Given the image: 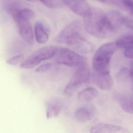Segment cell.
I'll list each match as a JSON object with an SVG mask.
<instances>
[{"label":"cell","mask_w":133,"mask_h":133,"mask_svg":"<svg viewBox=\"0 0 133 133\" xmlns=\"http://www.w3.org/2000/svg\"><path fill=\"white\" fill-rule=\"evenodd\" d=\"M83 18L85 30L95 37L109 38L115 31L107 14L99 8L91 7L90 11Z\"/></svg>","instance_id":"obj_1"},{"label":"cell","mask_w":133,"mask_h":133,"mask_svg":"<svg viewBox=\"0 0 133 133\" xmlns=\"http://www.w3.org/2000/svg\"><path fill=\"white\" fill-rule=\"evenodd\" d=\"M117 49L114 42L106 43L98 48L92 59L95 71L102 74L110 73L111 59Z\"/></svg>","instance_id":"obj_2"},{"label":"cell","mask_w":133,"mask_h":133,"mask_svg":"<svg viewBox=\"0 0 133 133\" xmlns=\"http://www.w3.org/2000/svg\"><path fill=\"white\" fill-rule=\"evenodd\" d=\"M90 70L86 64L80 66L73 75L64 89V94L66 96H72L83 85L90 80Z\"/></svg>","instance_id":"obj_3"},{"label":"cell","mask_w":133,"mask_h":133,"mask_svg":"<svg viewBox=\"0 0 133 133\" xmlns=\"http://www.w3.org/2000/svg\"><path fill=\"white\" fill-rule=\"evenodd\" d=\"M58 48L54 46H45L33 53L26 59L24 60L20 65L22 69H29L33 68L42 61L49 59L54 56Z\"/></svg>","instance_id":"obj_4"},{"label":"cell","mask_w":133,"mask_h":133,"mask_svg":"<svg viewBox=\"0 0 133 133\" xmlns=\"http://www.w3.org/2000/svg\"><path fill=\"white\" fill-rule=\"evenodd\" d=\"M54 56L57 63L69 66H80L87 62L86 58L67 48H58Z\"/></svg>","instance_id":"obj_5"},{"label":"cell","mask_w":133,"mask_h":133,"mask_svg":"<svg viewBox=\"0 0 133 133\" xmlns=\"http://www.w3.org/2000/svg\"><path fill=\"white\" fill-rule=\"evenodd\" d=\"M78 21H75L68 25L54 39L55 42L67 44L75 37L81 35L82 26Z\"/></svg>","instance_id":"obj_6"},{"label":"cell","mask_w":133,"mask_h":133,"mask_svg":"<svg viewBox=\"0 0 133 133\" xmlns=\"http://www.w3.org/2000/svg\"><path fill=\"white\" fill-rule=\"evenodd\" d=\"M68 45L71 46L76 52L86 54L91 53L95 50V46L79 35L71 39Z\"/></svg>","instance_id":"obj_7"},{"label":"cell","mask_w":133,"mask_h":133,"mask_svg":"<svg viewBox=\"0 0 133 133\" xmlns=\"http://www.w3.org/2000/svg\"><path fill=\"white\" fill-rule=\"evenodd\" d=\"M30 21L29 19L18 18L15 21L17 25L20 35L23 39L28 43L32 44L34 42V36Z\"/></svg>","instance_id":"obj_8"},{"label":"cell","mask_w":133,"mask_h":133,"mask_svg":"<svg viewBox=\"0 0 133 133\" xmlns=\"http://www.w3.org/2000/svg\"><path fill=\"white\" fill-rule=\"evenodd\" d=\"M64 3L72 12L83 17L88 14L91 9L85 0H64Z\"/></svg>","instance_id":"obj_9"},{"label":"cell","mask_w":133,"mask_h":133,"mask_svg":"<svg viewBox=\"0 0 133 133\" xmlns=\"http://www.w3.org/2000/svg\"><path fill=\"white\" fill-rule=\"evenodd\" d=\"M94 83L100 89L110 90L113 85V81L110 73L102 74L95 71L93 74Z\"/></svg>","instance_id":"obj_10"},{"label":"cell","mask_w":133,"mask_h":133,"mask_svg":"<svg viewBox=\"0 0 133 133\" xmlns=\"http://www.w3.org/2000/svg\"><path fill=\"white\" fill-rule=\"evenodd\" d=\"M90 132L92 133H129V131L125 128L118 125L99 123L92 127L90 129Z\"/></svg>","instance_id":"obj_11"},{"label":"cell","mask_w":133,"mask_h":133,"mask_svg":"<svg viewBox=\"0 0 133 133\" xmlns=\"http://www.w3.org/2000/svg\"><path fill=\"white\" fill-rule=\"evenodd\" d=\"M46 118L51 119L56 117L59 113L61 105L57 101L54 99L49 100L45 103Z\"/></svg>","instance_id":"obj_12"},{"label":"cell","mask_w":133,"mask_h":133,"mask_svg":"<svg viewBox=\"0 0 133 133\" xmlns=\"http://www.w3.org/2000/svg\"><path fill=\"white\" fill-rule=\"evenodd\" d=\"M35 33L36 39L38 43L44 44L48 41L49 35L40 22H37L35 25Z\"/></svg>","instance_id":"obj_13"},{"label":"cell","mask_w":133,"mask_h":133,"mask_svg":"<svg viewBox=\"0 0 133 133\" xmlns=\"http://www.w3.org/2000/svg\"><path fill=\"white\" fill-rule=\"evenodd\" d=\"M98 95V91L92 87L87 88L81 91L78 96V98L82 102H89L96 98Z\"/></svg>","instance_id":"obj_14"},{"label":"cell","mask_w":133,"mask_h":133,"mask_svg":"<svg viewBox=\"0 0 133 133\" xmlns=\"http://www.w3.org/2000/svg\"><path fill=\"white\" fill-rule=\"evenodd\" d=\"M119 103L121 108L125 112L129 114L133 113L132 95H124L119 99Z\"/></svg>","instance_id":"obj_15"},{"label":"cell","mask_w":133,"mask_h":133,"mask_svg":"<svg viewBox=\"0 0 133 133\" xmlns=\"http://www.w3.org/2000/svg\"><path fill=\"white\" fill-rule=\"evenodd\" d=\"M117 80L121 81H125L130 79L132 82L133 80V63L131 64L130 69L126 68H122L117 75Z\"/></svg>","instance_id":"obj_16"},{"label":"cell","mask_w":133,"mask_h":133,"mask_svg":"<svg viewBox=\"0 0 133 133\" xmlns=\"http://www.w3.org/2000/svg\"><path fill=\"white\" fill-rule=\"evenodd\" d=\"M75 117L78 121L85 123L91 119V114L87 108H81L75 112Z\"/></svg>","instance_id":"obj_17"},{"label":"cell","mask_w":133,"mask_h":133,"mask_svg":"<svg viewBox=\"0 0 133 133\" xmlns=\"http://www.w3.org/2000/svg\"><path fill=\"white\" fill-rule=\"evenodd\" d=\"M116 44L117 48H123L124 50L133 48V37L128 36L122 37L116 42Z\"/></svg>","instance_id":"obj_18"},{"label":"cell","mask_w":133,"mask_h":133,"mask_svg":"<svg viewBox=\"0 0 133 133\" xmlns=\"http://www.w3.org/2000/svg\"><path fill=\"white\" fill-rule=\"evenodd\" d=\"M34 16L35 14L32 10L28 8H24L22 10H20L17 16L14 19L15 21L17 18H22L31 20L34 17Z\"/></svg>","instance_id":"obj_19"},{"label":"cell","mask_w":133,"mask_h":133,"mask_svg":"<svg viewBox=\"0 0 133 133\" xmlns=\"http://www.w3.org/2000/svg\"><path fill=\"white\" fill-rule=\"evenodd\" d=\"M39 1L44 6L50 9H58L62 7L63 6V4L60 0H39Z\"/></svg>","instance_id":"obj_20"},{"label":"cell","mask_w":133,"mask_h":133,"mask_svg":"<svg viewBox=\"0 0 133 133\" xmlns=\"http://www.w3.org/2000/svg\"><path fill=\"white\" fill-rule=\"evenodd\" d=\"M25 59V56L24 54H20L13 57L8 60L6 63L11 66H16L21 62H22Z\"/></svg>","instance_id":"obj_21"},{"label":"cell","mask_w":133,"mask_h":133,"mask_svg":"<svg viewBox=\"0 0 133 133\" xmlns=\"http://www.w3.org/2000/svg\"><path fill=\"white\" fill-rule=\"evenodd\" d=\"M123 8L127 9L132 15L133 13V0H120Z\"/></svg>","instance_id":"obj_22"},{"label":"cell","mask_w":133,"mask_h":133,"mask_svg":"<svg viewBox=\"0 0 133 133\" xmlns=\"http://www.w3.org/2000/svg\"><path fill=\"white\" fill-rule=\"evenodd\" d=\"M123 25L127 28L132 29H133V20L130 17H124L123 19Z\"/></svg>","instance_id":"obj_23"},{"label":"cell","mask_w":133,"mask_h":133,"mask_svg":"<svg viewBox=\"0 0 133 133\" xmlns=\"http://www.w3.org/2000/svg\"><path fill=\"white\" fill-rule=\"evenodd\" d=\"M52 66V64L50 63H48L43 64L36 69L35 72L38 73L45 72L49 70L51 68Z\"/></svg>","instance_id":"obj_24"},{"label":"cell","mask_w":133,"mask_h":133,"mask_svg":"<svg viewBox=\"0 0 133 133\" xmlns=\"http://www.w3.org/2000/svg\"><path fill=\"white\" fill-rule=\"evenodd\" d=\"M102 3L123 8L120 0H99Z\"/></svg>","instance_id":"obj_25"},{"label":"cell","mask_w":133,"mask_h":133,"mask_svg":"<svg viewBox=\"0 0 133 133\" xmlns=\"http://www.w3.org/2000/svg\"><path fill=\"white\" fill-rule=\"evenodd\" d=\"M133 48H130V49L124 50V56L127 58H129V59H132L133 55Z\"/></svg>","instance_id":"obj_26"},{"label":"cell","mask_w":133,"mask_h":133,"mask_svg":"<svg viewBox=\"0 0 133 133\" xmlns=\"http://www.w3.org/2000/svg\"><path fill=\"white\" fill-rule=\"evenodd\" d=\"M27 1H30V2H35L36 0H26Z\"/></svg>","instance_id":"obj_27"}]
</instances>
